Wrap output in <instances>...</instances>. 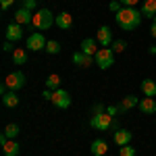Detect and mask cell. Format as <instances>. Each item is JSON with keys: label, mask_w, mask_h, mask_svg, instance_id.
<instances>
[{"label": "cell", "mask_w": 156, "mask_h": 156, "mask_svg": "<svg viewBox=\"0 0 156 156\" xmlns=\"http://www.w3.org/2000/svg\"><path fill=\"white\" fill-rule=\"evenodd\" d=\"M142 11H137L135 6H123L117 15H115V19H117V25H119L123 31H133L137 25L142 23Z\"/></svg>", "instance_id": "6da1fadb"}, {"label": "cell", "mask_w": 156, "mask_h": 156, "mask_svg": "<svg viewBox=\"0 0 156 156\" xmlns=\"http://www.w3.org/2000/svg\"><path fill=\"white\" fill-rule=\"evenodd\" d=\"M54 21H56V19H54V15H52L48 9H40L37 12H34V21H31V25H34L36 29H50Z\"/></svg>", "instance_id": "7a4b0ae2"}, {"label": "cell", "mask_w": 156, "mask_h": 156, "mask_svg": "<svg viewBox=\"0 0 156 156\" xmlns=\"http://www.w3.org/2000/svg\"><path fill=\"white\" fill-rule=\"evenodd\" d=\"M90 125L98 129V131H108L110 127H115V119H112V115H108L106 110L104 112H98L94 115L92 119H90Z\"/></svg>", "instance_id": "3957f363"}, {"label": "cell", "mask_w": 156, "mask_h": 156, "mask_svg": "<svg viewBox=\"0 0 156 156\" xmlns=\"http://www.w3.org/2000/svg\"><path fill=\"white\" fill-rule=\"evenodd\" d=\"M94 58H96V65L100 69H110L112 62H115V50L112 48H100Z\"/></svg>", "instance_id": "277c9868"}, {"label": "cell", "mask_w": 156, "mask_h": 156, "mask_svg": "<svg viewBox=\"0 0 156 156\" xmlns=\"http://www.w3.org/2000/svg\"><path fill=\"white\" fill-rule=\"evenodd\" d=\"M4 83H6V87H9L11 92H17V90H21L25 85V75L21 71H15L4 79Z\"/></svg>", "instance_id": "5b68a950"}, {"label": "cell", "mask_w": 156, "mask_h": 156, "mask_svg": "<svg viewBox=\"0 0 156 156\" xmlns=\"http://www.w3.org/2000/svg\"><path fill=\"white\" fill-rule=\"evenodd\" d=\"M96 40H98V44L102 46V48H108V46H112V29L108 27V25H102L100 29H98V34H96Z\"/></svg>", "instance_id": "8992f818"}, {"label": "cell", "mask_w": 156, "mask_h": 156, "mask_svg": "<svg viewBox=\"0 0 156 156\" xmlns=\"http://www.w3.org/2000/svg\"><path fill=\"white\" fill-rule=\"evenodd\" d=\"M46 37L42 36L40 31H36V34H31V36L27 37V48L31 50V52H37V50H44L46 48Z\"/></svg>", "instance_id": "52a82bcc"}, {"label": "cell", "mask_w": 156, "mask_h": 156, "mask_svg": "<svg viewBox=\"0 0 156 156\" xmlns=\"http://www.w3.org/2000/svg\"><path fill=\"white\" fill-rule=\"evenodd\" d=\"M52 104L56 108H69L71 106V96H69V92H65V90H56L54 94H52Z\"/></svg>", "instance_id": "ba28073f"}, {"label": "cell", "mask_w": 156, "mask_h": 156, "mask_svg": "<svg viewBox=\"0 0 156 156\" xmlns=\"http://www.w3.org/2000/svg\"><path fill=\"white\" fill-rule=\"evenodd\" d=\"M94 56H90V54H85V52H81V50H79V52H73V62H75V65H77V67H92V65H94Z\"/></svg>", "instance_id": "9c48e42d"}, {"label": "cell", "mask_w": 156, "mask_h": 156, "mask_svg": "<svg viewBox=\"0 0 156 156\" xmlns=\"http://www.w3.org/2000/svg\"><path fill=\"white\" fill-rule=\"evenodd\" d=\"M12 17H15V23L19 25H31V21H34V12L27 9H19L17 12H12Z\"/></svg>", "instance_id": "30bf717a"}, {"label": "cell", "mask_w": 156, "mask_h": 156, "mask_svg": "<svg viewBox=\"0 0 156 156\" xmlns=\"http://www.w3.org/2000/svg\"><path fill=\"white\" fill-rule=\"evenodd\" d=\"M21 37H23V25L11 23L6 27V40H9V42H19Z\"/></svg>", "instance_id": "8fae6325"}, {"label": "cell", "mask_w": 156, "mask_h": 156, "mask_svg": "<svg viewBox=\"0 0 156 156\" xmlns=\"http://www.w3.org/2000/svg\"><path fill=\"white\" fill-rule=\"evenodd\" d=\"M131 131L129 129H117L115 131V135H112V140H115V144L117 146H127L129 142H131Z\"/></svg>", "instance_id": "7c38bea8"}, {"label": "cell", "mask_w": 156, "mask_h": 156, "mask_svg": "<svg viewBox=\"0 0 156 156\" xmlns=\"http://www.w3.org/2000/svg\"><path fill=\"white\" fill-rule=\"evenodd\" d=\"M140 110H142L144 115H154L156 112V100L146 96L144 100H140Z\"/></svg>", "instance_id": "4fadbf2b"}, {"label": "cell", "mask_w": 156, "mask_h": 156, "mask_svg": "<svg viewBox=\"0 0 156 156\" xmlns=\"http://www.w3.org/2000/svg\"><path fill=\"white\" fill-rule=\"evenodd\" d=\"M90 148H92V154L94 156H106V152H108V144L104 140H94Z\"/></svg>", "instance_id": "5bb4252c"}, {"label": "cell", "mask_w": 156, "mask_h": 156, "mask_svg": "<svg viewBox=\"0 0 156 156\" xmlns=\"http://www.w3.org/2000/svg\"><path fill=\"white\" fill-rule=\"evenodd\" d=\"M133 106H140V98L137 96H125L119 104L121 112H129V108H133Z\"/></svg>", "instance_id": "9a60e30c"}, {"label": "cell", "mask_w": 156, "mask_h": 156, "mask_svg": "<svg viewBox=\"0 0 156 156\" xmlns=\"http://www.w3.org/2000/svg\"><path fill=\"white\" fill-rule=\"evenodd\" d=\"M96 42L98 40H92V37H87V40H83V42H81V52H85V54H90V56H96V52L100 48H96Z\"/></svg>", "instance_id": "2e32d148"}, {"label": "cell", "mask_w": 156, "mask_h": 156, "mask_svg": "<svg viewBox=\"0 0 156 156\" xmlns=\"http://www.w3.org/2000/svg\"><path fill=\"white\" fill-rule=\"evenodd\" d=\"M54 23L58 25L60 29H71V25H73V17H71V12H60L58 17H56V21Z\"/></svg>", "instance_id": "e0dca14e"}, {"label": "cell", "mask_w": 156, "mask_h": 156, "mask_svg": "<svg viewBox=\"0 0 156 156\" xmlns=\"http://www.w3.org/2000/svg\"><path fill=\"white\" fill-rule=\"evenodd\" d=\"M2 154L4 156H19V144L15 140H9L6 144H2Z\"/></svg>", "instance_id": "ac0fdd59"}, {"label": "cell", "mask_w": 156, "mask_h": 156, "mask_svg": "<svg viewBox=\"0 0 156 156\" xmlns=\"http://www.w3.org/2000/svg\"><path fill=\"white\" fill-rule=\"evenodd\" d=\"M142 92H144V96L154 98L156 96V81L154 79H144L142 81Z\"/></svg>", "instance_id": "d6986e66"}, {"label": "cell", "mask_w": 156, "mask_h": 156, "mask_svg": "<svg viewBox=\"0 0 156 156\" xmlns=\"http://www.w3.org/2000/svg\"><path fill=\"white\" fill-rule=\"evenodd\" d=\"M142 15L154 19L156 17V0H146L144 4H142Z\"/></svg>", "instance_id": "ffe728a7"}, {"label": "cell", "mask_w": 156, "mask_h": 156, "mask_svg": "<svg viewBox=\"0 0 156 156\" xmlns=\"http://www.w3.org/2000/svg\"><path fill=\"white\" fill-rule=\"evenodd\" d=\"M27 58H29V56H27V50L25 48H15L12 50V62H15V65H25Z\"/></svg>", "instance_id": "44dd1931"}, {"label": "cell", "mask_w": 156, "mask_h": 156, "mask_svg": "<svg viewBox=\"0 0 156 156\" xmlns=\"http://www.w3.org/2000/svg\"><path fill=\"white\" fill-rule=\"evenodd\" d=\"M2 104L6 108H15L19 104V96H17V92H6L4 96H2Z\"/></svg>", "instance_id": "7402d4cb"}, {"label": "cell", "mask_w": 156, "mask_h": 156, "mask_svg": "<svg viewBox=\"0 0 156 156\" xmlns=\"http://www.w3.org/2000/svg\"><path fill=\"white\" fill-rule=\"evenodd\" d=\"M46 90H52V92L60 90V77L56 75V73H52V75L46 77Z\"/></svg>", "instance_id": "603a6c76"}, {"label": "cell", "mask_w": 156, "mask_h": 156, "mask_svg": "<svg viewBox=\"0 0 156 156\" xmlns=\"http://www.w3.org/2000/svg\"><path fill=\"white\" fill-rule=\"evenodd\" d=\"M4 135H6L9 140H15V137L19 135V125H15V123L6 125V127H4Z\"/></svg>", "instance_id": "cb8c5ba5"}, {"label": "cell", "mask_w": 156, "mask_h": 156, "mask_svg": "<svg viewBox=\"0 0 156 156\" xmlns=\"http://www.w3.org/2000/svg\"><path fill=\"white\" fill-rule=\"evenodd\" d=\"M46 52H48V54H58L60 52V44L56 42V40H50L48 44H46Z\"/></svg>", "instance_id": "d4e9b609"}, {"label": "cell", "mask_w": 156, "mask_h": 156, "mask_svg": "<svg viewBox=\"0 0 156 156\" xmlns=\"http://www.w3.org/2000/svg\"><path fill=\"white\" fill-rule=\"evenodd\" d=\"M125 48H127V42H125V40H115V42H112V50H115V52H123Z\"/></svg>", "instance_id": "484cf974"}, {"label": "cell", "mask_w": 156, "mask_h": 156, "mask_svg": "<svg viewBox=\"0 0 156 156\" xmlns=\"http://www.w3.org/2000/svg\"><path fill=\"white\" fill-rule=\"evenodd\" d=\"M119 156H135V150H133V146H121V152Z\"/></svg>", "instance_id": "4316f807"}, {"label": "cell", "mask_w": 156, "mask_h": 156, "mask_svg": "<svg viewBox=\"0 0 156 156\" xmlns=\"http://www.w3.org/2000/svg\"><path fill=\"white\" fill-rule=\"evenodd\" d=\"M36 0H23L21 2V9H27V11H36Z\"/></svg>", "instance_id": "83f0119b"}, {"label": "cell", "mask_w": 156, "mask_h": 156, "mask_svg": "<svg viewBox=\"0 0 156 156\" xmlns=\"http://www.w3.org/2000/svg\"><path fill=\"white\" fill-rule=\"evenodd\" d=\"M108 9H110V11H112V12H119L121 9H123V4H121L119 0H112V2L108 4Z\"/></svg>", "instance_id": "f1b7e54d"}, {"label": "cell", "mask_w": 156, "mask_h": 156, "mask_svg": "<svg viewBox=\"0 0 156 156\" xmlns=\"http://www.w3.org/2000/svg\"><path fill=\"white\" fill-rule=\"evenodd\" d=\"M12 2H15V0H0V6L6 11V9H11V6H12Z\"/></svg>", "instance_id": "f546056e"}, {"label": "cell", "mask_w": 156, "mask_h": 156, "mask_svg": "<svg viewBox=\"0 0 156 156\" xmlns=\"http://www.w3.org/2000/svg\"><path fill=\"white\" fill-rule=\"evenodd\" d=\"M106 112H108V115H112V117H115L117 112H121V108H119V106H106Z\"/></svg>", "instance_id": "4dcf8cb0"}, {"label": "cell", "mask_w": 156, "mask_h": 156, "mask_svg": "<svg viewBox=\"0 0 156 156\" xmlns=\"http://www.w3.org/2000/svg\"><path fill=\"white\" fill-rule=\"evenodd\" d=\"M119 2L123 4V6H135V4H137L140 0H119Z\"/></svg>", "instance_id": "1f68e13d"}, {"label": "cell", "mask_w": 156, "mask_h": 156, "mask_svg": "<svg viewBox=\"0 0 156 156\" xmlns=\"http://www.w3.org/2000/svg\"><path fill=\"white\" fill-rule=\"evenodd\" d=\"M52 94H54L52 90H44V94H42V96H44V100H48V102H52Z\"/></svg>", "instance_id": "d6a6232c"}, {"label": "cell", "mask_w": 156, "mask_h": 156, "mask_svg": "<svg viewBox=\"0 0 156 156\" xmlns=\"http://www.w3.org/2000/svg\"><path fill=\"white\" fill-rule=\"evenodd\" d=\"M2 48H4V52H11V48H12V42H9V40H6V42L2 44Z\"/></svg>", "instance_id": "836d02e7"}, {"label": "cell", "mask_w": 156, "mask_h": 156, "mask_svg": "<svg viewBox=\"0 0 156 156\" xmlns=\"http://www.w3.org/2000/svg\"><path fill=\"white\" fill-rule=\"evenodd\" d=\"M102 110H106V108L102 106V104H94V115H98V112H102Z\"/></svg>", "instance_id": "e575fe53"}, {"label": "cell", "mask_w": 156, "mask_h": 156, "mask_svg": "<svg viewBox=\"0 0 156 156\" xmlns=\"http://www.w3.org/2000/svg\"><path fill=\"white\" fill-rule=\"evenodd\" d=\"M150 34H152V36L156 37V21H154V23H152V27H150Z\"/></svg>", "instance_id": "d590c367"}, {"label": "cell", "mask_w": 156, "mask_h": 156, "mask_svg": "<svg viewBox=\"0 0 156 156\" xmlns=\"http://www.w3.org/2000/svg\"><path fill=\"white\" fill-rule=\"evenodd\" d=\"M150 54H156V46H150Z\"/></svg>", "instance_id": "8d00e7d4"}, {"label": "cell", "mask_w": 156, "mask_h": 156, "mask_svg": "<svg viewBox=\"0 0 156 156\" xmlns=\"http://www.w3.org/2000/svg\"><path fill=\"white\" fill-rule=\"evenodd\" d=\"M154 21H156V17H154Z\"/></svg>", "instance_id": "74e56055"}, {"label": "cell", "mask_w": 156, "mask_h": 156, "mask_svg": "<svg viewBox=\"0 0 156 156\" xmlns=\"http://www.w3.org/2000/svg\"><path fill=\"white\" fill-rule=\"evenodd\" d=\"M92 156H94V154H92Z\"/></svg>", "instance_id": "f35d334b"}]
</instances>
